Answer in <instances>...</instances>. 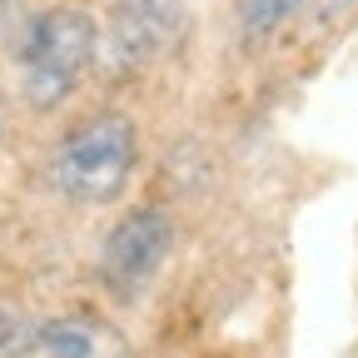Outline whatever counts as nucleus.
Segmentation results:
<instances>
[{
  "label": "nucleus",
  "mask_w": 358,
  "mask_h": 358,
  "mask_svg": "<svg viewBox=\"0 0 358 358\" xmlns=\"http://www.w3.org/2000/svg\"><path fill=\"white\" fill-rule=\"evenodd\" d=\"M6 129H10V95L0 90V140H6Z\"/></svg>",
  "instance_id": "10"
},
{
  "label": "nucleus",
  "mask_w": 358,
  "mask_h": 358,
  "mask_svg": "<svg viewBox=\"0 0 358 358\" xmlns=\"http://www.w3.org/2000/svg\"><path fill=\"white\" fill-rule=\"evenodd\" d=\"M358 6V0H303V15L308 20H319V25H334L338 15H348Z\"/></svg>",
  "instance_id": "8"
},
{
  "label": "nucleus",
  "mask_w": 358,
  "mask_h": 358,
  "mask_svg": "<svg viewBox=\"0 0 358 358\" xmlns=\"http://www.w3.org/2000/svg\"><path fill=\"white\" fill-rule=\"evenodd\" d=\"M100 55V20L85 6H40L20 20L10 40L15 60V95L30 115L65 110L80 85L95 75Z\"/></svg>",
  "instance_id": "2"
},
{
  "label": "nucleus",
  "mask_w": 358,
  "mask_h": 358,
  "mask_svg": "<svg viewBox=\"0 0 358 358\" xmlns=\"http://www.w3.org/2000/svg\"><path fill=\"white\" fill-rule=\"evenodd\" d=\"M145 159V129L124 110H90L70 120L45 150V189L75 209H110L129 194Z\"/></svg>",
  "instance_id": "1"
},
{
  "label": "nucleus",
  "mask_w": 358,
  "mask_h": 358,
  "mask_svg": "<svg viewBox=\"0 0 358 358\" xmlns=\"http://www.w3.org/2000/svg\"><path fill=\"white\" fill-rule=\"evenodd\" d=\"M189 30V0H110L100 20L95 70L110 85H129L159 70Z\"/></svg>",
  "instance_id": "4"
},
{
  "label": "nucleus",
  "mask_w": 358,
  "mask_h": 358,
  "mask_svg": "<svg viewBox=\"0 0 358 358\" xmlns=\"http://www.w3.org/2000/svg\"><path fill=\"white\" fill-rule=\"evenodd\" d=\"M25 334H30V319L20 313V303L0 299V358H15L20 343H25Z\"/></svg>",
  "instance_id": "7"
},
{
  "label": "nucleus",
  "mask_w": 358,
  "mask_h": 358,
  "mask_svg": "<svg viewBox=\"0 0 358 358\" xmlns=\"http://www.w3.org/2000/svg\"><path fill=\"white\" fill-rule=\"evenodd\" d=\"M179 224L164 204H134L120 214L95 254V284L110 303H140L174 259Z\"/></svg>",
  "instance_id": "3"
},
{
  "label": "nucleus",
  "mask_w": 358,
  "mask_h": 358,
  "mask_svg": "<svg viewBox=\"0 0 358 358\" xmlns=\"http://www.w3.org/2000/svg\"><path fill=\"white\" fill-rule=\"evenodd\" d=\"M15 358H134L129 338L95 308H65L30 324Z\"/></svg>",
  "instance_id": "5"
},
{
  "label": "nucleus",
  "mask_w": 358,
  "mask_h": 358,
  "mask_svg": "<svg viewBox=\"0 0 358 358\" xmlns=\"http://www.w3.org/2000/svg\"><path fill=\"white\" fill-rule=\"evenodd\" d=\"M25 15H30V10L20 6V0H0V40H6V45L15 40V30H20Z\"/></svg>",
  "instance_id": "9"
},
{
  "label": "nucleus",
  "mask_w": 358,
  "mask_h": 358,
  "mask_svg": "<svg viewBox=\"0 0 358 358\" xmlns=\"http://www.w3.org/2000/svg\"><path fill=\"white\" fill-rule=\"evenodd\" d=\"M294 15H303V0H239V30L249 40L279 35Z\"/></svg>",
  "instance_id": "6"
}]
</instances>
